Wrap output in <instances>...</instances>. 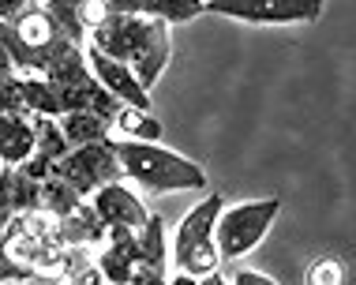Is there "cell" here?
Returning a JSON list of instances; mask_svg holds the SVG:
<instances>
[{"mask_svg":"<svg viewBox=\"0 0 356 285\" xmlns=\"http://www.w3.org/2000/svg\"><path fill=\"white\" fill-rule=\"evenodd\" d=\"M86 64H90L94 79H98L102 87L120 101V106L150 109V90L139 83V75H136V68H131V64H124V60H117V56L94 49V45H86Z\"/></svg>","mask_w":356,"mask_h":285,"instance_id":"cell-7","label":"cell"},{"mask_svg":"<svg viewBox=\"0 0 356 285\" xmlns=\"http://www.w3.org/2000/svg\"><path fill=\"white\" fill-rule=\"evenodd\" d=\"M326 0H207V12L252 26H304L319 23Z\"/></svg>","mask_w":356,"mask_h":285,"instance_id":"cell-5","label":"cell"},{"mask_svg":"<svg viewBox=\"0 0 356 285\" xmlns=\"http://www.w3.org/2000/svg\"><path fill=\"white\" fill-rule=\"evenodd\" d=\"M105 236H109V225H105L102 214L83 199L72 214H64L60 222H56L53 244H60V248H79V252H98Z\"/></svg>","mask_w":356,"mask_h":285,"instance_id":"cell-9","label":"cell"},{"mask_svg":"<svg viewBox=\"0 0 356 285\" xmlns=\"http://www.w3.org/2000/svg\"><path fill=\"white\" fill-rule=\"evenodd\" d=\"M86 45L117 56V60L131 64L143 87H154L161 72L172 60V38L169 23L158 15H131V12H113L105 23H98L86 38Z\"/></svg>","mask_w":356,"mask_h":285,"instance_id":"cell-1","label":"cell"},{"mask_svg":"<svg viewBox=\"0 0 356 285\" xmlns=\"http://www.w3.org/2000/svg\"><path fill=\"white\" fill-rule=\"evenodd\" d=\"M221 211H225V199L218 192H210L203 203H195L180 218L177 233L169 241V259L177 270L195 274V278H207L210 270H221V255H218V241H214Z\"/></svg>","mask_w":356,"mask_h":285,"instance_id":"cell-3","label":"cell"},{"mask_svg":"<svg viewBox=\"0 0 356 285\" xmlns=\"http://www.w3.org/2000/svg\"><path fill=\"white\" fill-rule=\"evenodd\" d=\"M282 214V199H252V203H236V206H225L218 214V229H214V241H218V255L221 263H236L244 259L248 252L259 248L270 225L277 222Z\"/></svg>","mask_w":356,"mask_h":285,"instance_id":"cell-4","label":"cell"},{"mask_svg":"<svg viewBox=\"0 0 356 285\" xmlns=\"http://www.w3.org/2000/svg\"><path fill=\"white\" fill-rule=\"evenodd\" d=\"M169 285H203V278H195V274L177 270V274H169Z\"/></svg>","mask_w":356,"mask_h":285,"instance_id":"cell-19","label":"cell"},{"mask_svg":"<svg viewBox=\"0 0 356 285\" xmlns=\"http://www.w3.org/2000/svg\"><path fill=\"white\" fill-rule=\"evenodd\" d=\"M53 177L68 180V184L79 192L83 199L94 195L98 188L120 180V161H117V150H113V139H98V142H83V147L68 150L60 161H56Z\"/></svg>","mask_w":356,"mask_h":285,"instance_id":"cell-6","label":"cell"},{"mask_svg":"<svg viewBox=\"0 0 356 285\" xmlns=\"http://www.w3.org/2000/svg\"><path fill=\"white\" fill-rule=\"evenodd\" d=\"M128 285H136V282H128Z\"/></svg>","mask_w":356,"mask_h":285,"instance_id":"cell-21","label":"cell"},{"mask_svg":"<svg viewBox=\"0 0 356 285\" xmlns=\"http://www.w3.org/2000/svg\"><path fill=\"white\" fill-rule=\"evenodd\" d=\"M45 0H0V19L4 23H15L19 15H26L31 8H42Z\"/></svg>","mask_w":356,"mask_h":285,"instance_id":"cell-17","label":"cell"},{"mask_svg":"<svg viewBox=\"0 0 356 285\" xmlns=\"http://www.w3.org/2000/svg\"><path fill=\"white\" fill-rule=\"evenodd\" d=\"M304 285H345V267L334 255H323L304 270Z\"/></svg>","mask_w":356,"mask_h":285,"instance_id":"cell-15","label":"cell"},{"mask_svg":"<svg viewBox=\"0 0 356 285\" xmlns=\"http://www.w3.org/2000/svg\"><path fill=\"white\" fill-rule=\"evenodd\" d=\"M109 139H143V142H161V120L150 117V109L120 106L113 117Z\"/></svg>","mask_w":356,"mask_h":285,"instance_id":"cell-14","label":"cell"},{"mask_svg":"<svg viewBox=\"0 0 356 285\" xmlns=\"http://www.w3.org/2000/svg\"><path fill=\"white\" fill-rule=\"evenodd\" d=\"M120 173L131 180L147 199L169 195V192H203L207 188V169L161 142H143V139H113Z\"/></svg>","mask_w":356,"mask_h":285,"instance_id":"cell-2","label":"cell"},{"mask_svg":"<svg viewBox=\"0 0 356 285\" xmlns=\"http://www.w3.org/2000/svg\"><path fill=\"white\" fill-rule=\"evenodd\" d=\"M12 34L19 45H26V49H45V45H53L56 38L64 34V26L56 23V15L49 12V8H31L26 15H19L12 23Z\"/></svg>","mask_w":356,"mask_h":285,"instance_id":"cell-12","label":"cell"},{"mask_svg":"<svg viewBox=\"0 0 356 285\" xmlns=\"http://www.w3.org/2000/svg\"><path fill=\"white\" fill-rule=\"evenodd\" d=\"M38 147L34 113H0V161L8 169H23Z\"/></svg>","mask_w":356,"mask_h":285,"instance_id":"cell-10","label":"cell"},{"mask_svg":"<svg viewBox=\"0 0 356 285\" xmlns=\"http://www.w3.org/2000/svg\"><path fill=\"white\" fill-rule=\"evenodd\" d=\"M34 124H38V147H34L31 161L23 165V173L31 180H49L56 161L72 150V142L64 136V128H56V117H34Z\"/></svg>","mask_w":356,"mask_h":285,"instance_id":"cell-11","label":"cell"},{"mask_svg":"<svg viewBox=\"0 0 356 285\" xmlns=\"http://www.w3.org/2000/svg\"><path fill=\"white\" fill-rule=\"evenodd\" d=\"M64 285H109L105 282V274H102V267L94 259H86V263H79L68 278H64Z\"/></svg>","mask_w":356,"mask_h":285,"instance_id":"cell-16","label":"cell"},{"mask_svg":"<svg viewBox=\"0 0 356 285\" xmlns=\"http://www.w3.org/2000/svg\"><path fill=\"white\" fill-rule=\"evenodd\" d=\"M233 285H277V282L263 270H233Z\"/></svg>","mask_w":356,"mask_h":285,"instance_id":"cell-18","label":"cell"},{"mask_svg":"<svg viewBox=\"0 0 356 285\" xmlns=\"http://www.w3.org/2000/svg\"><path fill=\"white\" fill-rule=\"evenodd\" d=\"M60 128L68 136L72 147H83V142H98V139H109L113 131V117H105L98 109H75L68 117H60Z\"/></svg>","mask_w":356,"mask_h":285,"instance_id":"cell-13","label":"cell"},{"mask_svg":"<svg viewBox=\"0 0 356 285\" xmlns=\"http://www.w3.org/2000/svg\"><path fill=\"white\" fill-rule=\"evenodd\" d=\"M90 206L102 214L105 225H128V229H143V225L150 222V211L147 203L131 192V188H124L120 180H113V184L98 188V192L90 195Z\"/></svg>","mask_w":356,"mask_h":285,"instance_id":"cell-8","label":"cell"},{"mask_svg":"<svg viewBox=\"0 0 356 285\" xmlns=\"http://www.w3.org/2000/svg\"><path fill=\"white\" fill-rule=\"evenodd\" d=\"M203 285H233V278H229V274H221V270H210L207 278H203Z\"/></svg>","mask_w":356,"mask_h":285,"instance_id":"cell-20","label":"cell"}]
</instances>
